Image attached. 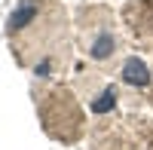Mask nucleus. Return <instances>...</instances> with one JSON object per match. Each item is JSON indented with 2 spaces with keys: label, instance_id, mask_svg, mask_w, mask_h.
<instances>
[{
  "label": "nucleus",
  "instance_id": "1",
  "mask_svg": "<svg viewBox=\"0 0 153 150\" xmlns=\"http://www.w3.org/2000/svg\"><path fill=\"white\" fill-rule=\"evenodd\" d=\"M123 80L126 83H132V86H147L150 83V74H147V68L141 65V61H126V74H123Z\"/></svg>",
  "mask_w": 153,
  "mask_h": 150
},
{
  "label": "nucleus",
  "instance_id": "2",
  "mask_svg": "<svg viewBox=\"0 0 153 150\" xmlns=\"http://www.w3.org/2000/svg\"><path fill=\"white\" fill-rule=\"evenodd\" d=\"M89 55H92V58H110L113 55V37L110 34H101V37H95V40H92V46H89Z\"/></svg>",
  "mask_w": 153,
  "mask_h": 150
},
{
  "label": "nucleus",
  "instance_id": "3",
  "mask_svg": "<svg viewBox=\"0 0 153 150\" xmlns=\"http://www.w3.org/2000/svg\"><path fill=\"white\" fill-rule=\"evenodd\" d=\"M113 98H117V92L107 89L104 95H101V101H92V110H95V114H104L107 107H113Z\"/></svg>",
  "mask_w": 153,
  "mask_h": 150
}]
</instances>
